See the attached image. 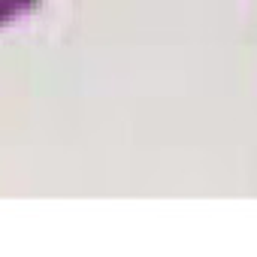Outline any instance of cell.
Returning <instances> with one entry per match:
<instances>
[{"label": "cell", "instance_id": "6da1fadb", "mask_svg": "<svg viewBox=\"0 0 257 257\" xmlns=\"http://www.w3.org/2000/svg\"><path fill=\"white\" fill-rule=\"evenodd\" d=\"M37 7H40V0H0V28L34 13Z\"/></svg>", "mask_w": 257, "mask_h": 257}]
</instances>
